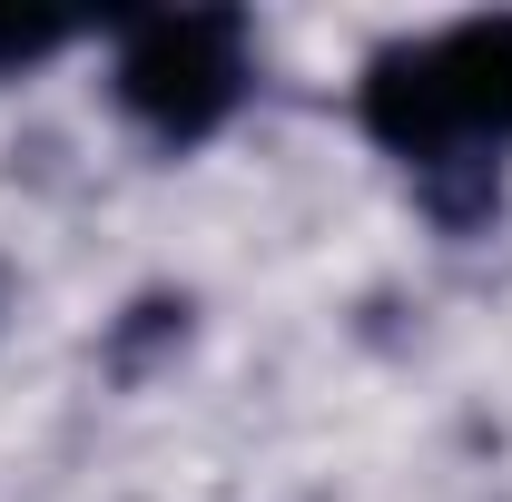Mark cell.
Returning a JSON list of instances; mask_svg holds the SVG:
<instances>
[{
    "instance_id": "1",
    "label": "cell",
    "mask_w": 512,
    "mask_h": 502,
    "mask_svg": "<svg viewBox=\"0 0 512 502\" xmlns=\"http://www.w3.org/2000/svg\"><path fill=\"white\" fill-rule=\"evenodd\" d=\"M365 138L394 148L414 178L512 148V10L453 20L444 40H394L365 60Z\"/></svg>"
},
{
    "instance_id": "3",
    "label": "cell",
    "mask_w": 512,
    "mask_h": 502,
    "mask_svg": "<svg viewBox=\"0 0 512 502\" xmlns=\"http://www.w3.org/2000/svg\"><path fill=\"white\" fill-rule=\"evenodd\" d=\"M188 315H197L188 296L148 286V296H138V306L109 325V375H119V384H148L158 365H168V355H178V345H188Z\"/></svg>"
},
{
    "instance_id": "5",
    "label": "cell",
    "mask_w": 512,
    "mask_h": 502,
    "mask_svg": "<svg viewBox=\"0 0 512 502\" xmlns=\"http://www.w3.org/2000/svg\"><path fill=\"white\" fill-rule=\"evenodd\" d=\"M60 50H69V20H20V10H0V79L60 60Z\"/></svg>"
},
{
    "instance_id": "4",
    "label": "cell",
    "mask_w": 512,
    "mask_h": 502,
    "mask_svg": "<svg viewBox=\"0 0 512 502\" xmlns=\"http://www.w3.org/2000/svg\"><path fill=\"white\" fill-rule=\"evenodd\" d=\"M424 197V217L444 227V237H483L493 217H503V158H463V168H424L414 178Z\"/></svg>"
},
{
    "instance_id": "2",
    "label": "cell",
    "mask_w": 512,
    "mask_h": 502,
    "mask_svg": "<svg viewBox=\"0 0 512 502\" xmlns=\"http://www.w3.org/2000/svg\"><path fill=\"white\" fill-rule=\"evenodd\" d=\"M247 99V10H158L119 40V109L158 148H197Z\"/></svg>"
}]
</instances>
